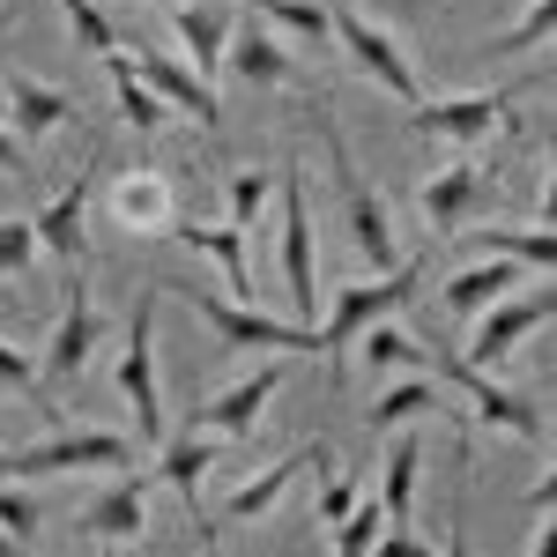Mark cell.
Listing matches in <instances>:
<instances>
[{
  "label": "cell",
  "mask_w": 557,
  "mask_h": 557,
  "mask_svg": "<svg viewBox=\"0 0 557 557\" xmlns=\"http://www.w3.org/2000/svg\"><path fill=\"white\" fill-rule=\"evenodd\" d=\"M0 120H8V75H0Z\"/></svg>",
  "instance_id": "cell-47"
},
{
  "label": "cell",
  "mask_w": 557,
  "mask_h": 557,
  "mask_svg": "<svg viewBox=\"0 0 557 557\" xmlns=\"http://www.w3.org/2000/svg\"><path fill=\"white\" fill-rule=\"evenodd\" d=\"M483 178H491L483 164H454V172H438V178L424 186V215L438 223V231H454V223H461V215L475 209V194H483Z\"/></svg>",
  "instance_id": "cell-26"
},
{
  "label": "cell",
  "mask_w": 557,
  "mask_h": 557,
  "mask_svg": "<svg viewBox=\"0 0 557 557\" xmlns=\"http://www.w3.org/2000/svg\"><path fill=\"white\" fill-rule=\"evenodd\" d=\"M357 349H364V364H372V372H417V364H424V349L409 343V335H401L394 320L364 327V335H357Z\"/></svg>",
  "instance_id": "cell-31"
},
{
  "label": "cell",
  "mask_w": 557,
  "mask_h": 557,
  "mask_svg": "<svg viewBox=\"0 0 557 557\" xmlns=\"http://www.w3.org/2000/svg\"><path fill=\"white\" fill-rule=\"evenodd\" d=\"M149 528V475H120L112 491H97L83 506V535H104V543H141Z\"/></svg>",
  "instance_id": "cell-17"
},
{
  "label": "cell",
  "mask_w": 557,
  "mask_h": 557,
  "mask_svg": "<svg viewBox=\"0 0 557 557\" xmlns=\"http://www.w3.org/2000/svg\"><path fill=\"white\" fill-rule=\"evenodd\" d=\"M320 141H327V157H335V178H343V223H349V246L372 260V268H401V246H394V215H386V201L372 194V178L357 172V157H349L343 127L320 112Z\"/></svg>",
  "instance_id": "cell-1"
},
{
  "label": "cell",
  "mask_w": 557,
  "mask_h": 557,
  "mask_svg": "<svg viewBox=\"0 0 557 557\" xmlns=\"http://www.w3.org/2000/svg\"><path fill=\"white\" fill-rule=\"evenodd\" d=\"M528 557H557V520H543V535H535V550Z\"/></svg>",
  "instance_id": "cell-44"
},
{
  "label": "cell",
  "mask_w": 557,
  "mask_h": 557,
  "mask_svg": "<svg viewBox=\"0 0 557 557\" xmlns=\"http://www.w3.org/2000/svg\"><path fill=\"white\" fill-rule=\"evenodd\" d=\"M60 120H75L67 89L38 83V75H8V127L23 134V141H38V134H52Z\"/></svg>",
  "instance_id": "cell-22"
},
{
  "label": "cell",
  "mask_w": 557,
  "mask_h": 557,
  "mask_svg": "<svg viewBox=\"0 0 557 557\" xmlns=\"http://www.w3.org/2000/svg\"><path fill=\"white\" fill-rule=\"evenodd\" d=\"M550 38H557V0H528L513 30L483 45V60H513V52H535V45H550Z\"/></svg>",
  "instance_id": "cell-28"
},
{
  "label": "cell",
  "mask_w": 557,
  "mask_h": 557,
  "mask_svg": "<svg viewBox=\"0 0 557 557\" xmlns=\"http://www.w3.org/2000/svg\"><path fill=\"white\" fill-rule=\"evenodd\" d=\"M23 157H30V141H23V134L0 120V172H23Z\"/></svg>",
  "instance_id": "cell-41"
},
{
  "label": "cell",
  "mask_w": 557,
  "mask_h": 557,
  "mask_svg": "<svg viewBox=\"0 0 557 557\" xmlns=\"http://www.w3.org/2000/svg\"><path fill=\"white\" fill-rule=\"evenodd\" d=\"M134 67H141V83L157 89L172 112H194L201 127H215V120H223V104H215V83H209V75H194L186 60H164V52H149V45H141V52H134Z\"/></svg>",
  "instance_id": "cell-16"
},
{
  "label": "cell",
  "mask_w": 557,
  "mask_h": 557,
  "mask_svg": "<svg viewBox=\"0 0 557 557\" xmlns=\"http://www.w3.org/2000/svg\"><path fill=\"white\" fill-rule=\"evenodd\" d=\"M543 320H557V283H550V290H513L506 305H491V312L475 320L469 364H483V372H491V364H506V357H513Z\"/></svg>",
  "instance_id": "cell-11"
},
{
  "label": "cell",
  "mask_w": 557,
  "mask_h": 557,
  "mask_svg": "<svg viewBox=\"0 0 557 557\" xmlns=\"http://www.w3.org/2000/svg\"><path fill=\"white\" fill-rule=\"evenodd\" d=\"M157 298H164V290H149V298L134 305L127 349H120V394H127V409H134V438H141L149 454L164 446V386H157Z\"/></svg>",
  "instance_id": "cell-3"
},
{
  "label": "cell",
  "mask_w": 557,
  "mask_h": 557,
  "mask_svg": "<svg viewBox=\"0 0 557 557\" xmlns=\"http://www.w3.org/2000/svg\"><path fill=\"white\" fill-rule=\"evenodd\" d=\"M312 461H327V438H312V446H298L290 461H275V469H260L253 483H238V491H231V520H260V513H275V498L290 491V475L312 469Z\"/></svg>",
  "instance_id": "cell-23"
},
{
  "label": "cell",
  "mask_w": 557,
  "mask_h": 557,
  "mask_svg": "<svg viewBox=\"0 0 557 557\" xmlns=\"http://www.w3.org/2000/svg\"><path fill=\"white\" fill-rule=\"evenodd\" d=\"M335 52L343 60H357L372 83L386 89V97H401V104H424V83H417V67L401 60V45L386 38L380 23H364L357 8H335Z\"/></svg>",
  "instance_id": "cell-7"
},
{
  "label": "cell",
  "mask_w": 557,
  "mask_h": 557,
  "mask_svg": "<svg viewBox=\"0 0 557 557\" xmlns=\"http://www.w3.org/2000/svg\"><path fill=\"white\" fill-rule=\"evenodd\" d=\"M431 409H438V386L431 380H394L380 401H372V431H401L409 417H431Z\"/></svg>",
  "instance_id": "cell-29"
},
{
  "label": "cell",
  "mask_w": 557,
  "mask_h": 557,
  "mask_svg": "<svg viewBox=\"0 0 557 557\" xmlns=\"http://www.w3.org/2000/svg\"><path fill=\"white\" fill-rule=\"evenodd\" d=\"M112 215L127 223V231H164L172 223V178L164 172H120L112 178Z\"/></svg>",
  "instance_id": "cell-21"
},
{
  "label": "cell",
  "mask_w": 557,
  "mask_h": 557,
  "mask_svg": "<svg viewBox=\"0 0 557 557\" xmlns=\"http://www.w3.org/2000/svg\"><path fill=\"white\" fill-rule=\"evenodd\" d=\"M38 364H30V357H23V349L15 343H0V386H23V394H38Z\"/></svg>",
  "instance_id": "cell-38"
},
{
  "label": "cell",
  "mask_w": 557,
  "mask_h": 557,
  "mask_svg": "<svg viewBox=\"0 0 557 557\" xmlns=\"http://www.w3.org/2000/svg\"><path fill=\"white\" fill-rule=\"evenodd\" d=\"M357 506H364V491H357V475H327V491H320V528H343L349 513H357Z\"/></svg>",
  "instance_id": "cell-36"
},
{
  "label": "cell",
  "mask_w": 557,
  "mask_h": 557,
  "mask_svg": "<svg viewBox=\"0 0 557 557\" xmlns=\"http://www.w3.org/2000/svg\"><path fill=\"white\" fill-rule=\"evenodd\" d=\"M0 557H23V543H15V535H8V528H0Z\"/></svg>",
  "instance_id": "cell-46"
},
{
  "label": "cell",
  "mask_w": 557,
  "mask_h": 557,
  "mask_svg": "<svg viewBox=\"0 0 557 557\" xmlns=\"http://www.w3.org/2000/svg\"><path fill=\"white\" fill-rule=\"evenodd\" d=\"M513 290H520V260H506V253H483L475 268H454V275H446L438 305H446L454 320H483L491 305H506Z\"/></svg>",
  "instance_id": "cell-14"
},
{
  "label": "cell",
  "mask_w": 557,
  "mask_h": 557,
  "mask_svg": "<svg viewBox=\"0 0 557 557\" xmlns=\"http://www.w3.org/2000/svg\"><path fill=\"white\" fill-rule=\"evenodd\" d=\"M283 380H290V357L275 349L260 372H246V380L223 386V394H209V401L194 409V431H215V438H246V431L268 417V401L283 394Z\"/></svg>",
  "instance_id": "cell-8"
},
{
  "label": "cell",
  "mask_w": 557,
  "mask_h": 557,
  "mask_svg": "<svg viewBox=\"0 0 557 557\" xmlns=\"http://www.w3.org/2000/svg\"><path fill=\"white\" fill-rule=\"evenodd\" d=\"M283 283H290V312H298L305 327H320V246H312L305 164L283 172Z\"/></svg>",
  "instance_id": "cell-5"
},
{
  "label": "cell",
  "mask_w": 557,
  "mask_h": 557,
  "mask_svg": "<svg viewBox=\"0 0 557 557\" xmlns=\"http://www.w3.org/2000/svg\"><path fill=\"white\" fill-rule=\"evenodd\" d=\"M186 238V253H201L223 268V283H231V298L246 305L253 298V253H246V223H186L178 231Z\"/></svg>",
  "instance_id": "cell-20"
},
{
  "label": "cell",
  "mask_w": 557,
  "mask_h": 557,
  "mask_svg": "<svg viewBox=\"0 0 557 557\" xmlns=\"http://www.w3.org/2000/svg\"><path fill=\"white\" fill-rule=\"evenodd\" d=\"M461 491H469V483H454V520H446V557H475V550H469V513H461Z\"/></svg>",
  "instance_id": "cell-40"
},
{
  "label": "cell",
  "mask_w": 557,
  "mask_h": 557,
  "mask_svg": "<svg viewBox=\"0 0 557 557\" xmlns=\"http://www.w3.org/2000/svg\"><path fill=\"white\" fill-rule=\"evenodd\" d=\"M543 223L557 231V157H550V178H543Z\"/></svg>",
  "instance_id": "cell-43"
},
{
  "label": "cell",
  "mask_w": 557,
  "mask_h": 557,
  "mask_svg": "<svg viewBox=\"0 0 557 557\" xmlns=\"http://www.w3.org/2000/svg\"><path fill=\"white\" fill-rule=\"evenodd\" d=\"M275 186H283V178H268V172H231V223H246V231H253Z\"/></svg>",
  "instance_id": "cell-35"
},
{
  "label": "cell",
  "mask_w": 557,
  "mask_h": 557,
  "mask_svg": "<svg viewBox=\"0 0 557 557\" xmlns=\"http://www.w3.org/2000/svg\"><path fill=\"white\" fill-rule=\"evenodd\" d=\"M112 557H120V550H112Z\"/></svg>",
  "instance_id": "cell-50"
},
{
  "label": "cell",
  "mask_w": 557,
  "mask_h": 557,
  "mask_svg": "<svg viewBox=\"0 0 557 557\" xmlns=\"http://www.w3.org/2000/svg\"><path fill=\"white\" fill-rule=\"evenodd\" d=\"M215 446H223L215 431H186V438H164V446H157V475H164L178 498H186V513H201V491H209Z\"/></svg>",
  "instance_id": "cell-19"
},
{
  "label": "cell",
  "mask_w": 557,
  "mask_h": 557,
  "mask_svg": "<svg viewBox=\"0 0 557 557\" xmlns=\"http://www.w3.org/2000/svg\"><path fill=\"white\" fill-rule=\"evenodd\" d=\"M164 8H194V0H164Z\"/></svg>",
  "instance_id": "cell-48"
},
{
  "label": "cell",
  "mask_w": 557,
  "mask_h": 557,
  "mask_svg": "<svg viewBox=\"0 0 557 557\" xmlns=\"http://www.w3.org/2000/svg\"><path fill=\"white\" fill-rule=\"evenodd\" d=\"M172 23H178V45H186V67L194 75H223V60H231V30H238V15L231 8H172Z\"/></svg>",
  "instance_id": "cell-18"
},
{
  "label": "cell",
  "mask_w": 557,
  "mask_h": 557,
  "mask_svg": "<svg viewBox=\"0 0 557 557\" xmlns=\"http://www.w3.org/2000/svg\"><path fill=\"white\" fill-rule=\"evenodd\" d=\"M513 97H520V83L475 89V97H438V104H409V127L431 134V141H483V134L513 112Z\"/></svg>",
  "instance_id": "cell-12"
},
{
  "label": "cell",
  "mask_w": 557,
  "mask_h": 557,
  "mask_svg": "<svg viewBox=\"0 0 557 557\" xmlns=\"http://www.w3.org/2000/svg\"><path fill=\"white\" fill-rule=\"evenodd\" d=\"M253 15H260V23H275L283 38L312 45V52L335 45V8H327V0H253Z\"/></svg>",
  "instance_id": "cell-25"
},
{
  "label": "cell",
  "mask_w": 557,
  "mask_h": 557,
  "mask_svg": "<svg viewBox=\"0 0 557 557\" xmlns=\"http://www.w3.org/2000/svg\"><path fill=\"white\" fill-rule=\"evenodd\" d=\"M97 335H104V312H97V298H89V268H75V283H67V312H60L52 343H45V380L75 386L89 372V357H97Z\"/></svg>",
  "instance_id": "cell-9"
},
{
  "label": "cell",
  "mask_w": 557,
  "mask_h": 557,
  "mask_svg": "<svg viewBox=\"0 0 557 557\" xmlns=\"http://www.w3.org/2000/svg\"><path fill=\"white\" fill-rule=\"evenodd\" d=\"M223 75H238V83H253V89H283L298 67H290V52H283V30L260 23V15H246V23L231 30V60H223Z\"/></svg>",
  "instance_id": "cell-15"
},
{
  "label": "cell",
  "mask_w": 557,
  "mask_h": 557,
  "mask_svg": "<svg viewBox=\"0 0 557 557\" xmlns=\"http://www.w3.org/2000/svg\"><path fill=\"white\" fill-rule=\"evenodd\" d=\"M38 223H30V215H0V283H8V275H23V268H30V260H38Z\"/></svg>",
  "instance_id": "cell-34"
},
{
  "label": "cell",
  "mask_w": 557,
  "mask_h": 557,
  "mask_svg": "<svg viewBox=\"0 0 557 557\" xmlns=\"http://www.w3.org/2000/svg\"><path fill=\"white\" fill-rule=\"evenodd\" d=\"M438 380L454 386V394H469L483 424H506L513 438H543V417H535V401H520V394H506V386L491 380L483 364H469V357H438Z\"/></svg>",
  "instance_id": "cell-13"
},
{
  "label": "cell",
  "mask_w": 557,
  "mask_h": 557,
  "mask_svg": "<svg viewBox=\"0 0 557 557\" xmlns=\"http://www.w3.org/2000/svg\"><path fill=\"white\" fill-rule=\"evenodd\" d=\"M0 528H8L15 543H23V535H38V506H30L23 491H8V483H0Z\"/></svg>",
  "instance_id": "cell-37"
},
{
  "label": "cell",
  "mask_w": 557,
  "mask_h": 557,
  "mask_svg": "<svg viewBox=\"0 0 557 557\" xmlns=\"http://www.w3.org/2000/svg\"><path fill=\"white\" fill-rule=\"evenodd\" d=\"M0 8H8V0H0Z\"/></svg>",
  "instance_id": "cell-49"
},
{
  "label": "cell",
  "mask_w": 557,
  "mask_h": 557,
  "mask_svg": "<svg viewBox=\"0 0 557 557\" xmlns=\"http://www.w3.org/2000/svg\"><path fill=\"white\" fill-rule=\"evenodd\" d=\"M60 15H67V30H75L83 52H97V60H104V52H120V30H112V15H104L97 0H60Z\"/></svg>",
  "instance_id": "cell-32"
},
{
  "label": "cell",
  "mask_w": 557,
  "mask_h": 557,
  "mask_svg": "<svg viewBox=\"0 0 557 557\" xmlns=\"http://www.w3.org/2000/svg\"><path fill=\"white\" fill-rule=\"evenodd\" d=\"M380 535H386V506H380V498H364V506L335 528V557H372V550H380Z\"/></svg>",
  "instance_id": "cell-33"
},
{
  "label": "cell",
  "mask_w": 557,
  "mask_h": 557,
  "mask_svg": "<svg viewBox=\"0 0 557 557\" xmlns=\"http://www.w3.org/2000/svg\"><path fill=\"white\" fill-rule=\"evenodd\" d=\"M475 246L483 253H506V260H520V268H557V231H475Z\"/></svg>",
  "instance_id": "cell-30"
},
{
  "label": "cell",
  "mask_w": 557,
  "mask_h": 557,
  "mask_svg": "<svg viewBox=\"0 0 557 557\" xmlns=\"http://www.w3.org/2000/svg\"><path fill=\"white\" fill-rule=\"evenodd\" d=\"M75 469H134V438H120V431H60L45 446L0 454V475H75Z\"/></svg>",
  "instance_id": "cell-6"
},
{
  "label": "cell",
  "mask_w": 557,
  "mask_h": 557,
  "mask_svg": "<svg viewBox=\"0 0 557 557\" xmlns=\"http://www.w3.org/2000/svg\"><path fill=\"white\" fill-rule=\"evenodd\" d=\"M386 15H417V0H380Z\"/></svg>",
  "instance_id": "cell-45"
},
{
  "label": "cell",
  "mask_w": 557,
  "mask_h": 557,
  "mask_svg": "<svg viewBox=\"0 0 557 557\" xmlns=\"http://www.w3.org/2000/svg\"><path fill=\"white\" fill-rule=\"evenodd\" d=\"M104 75H112V89H120V120L141 134H157L164 120H172V104L157 97V89L141 83V67H134V52H104Z\"/></svg>",
  "instance_id": "cell-24"
},
{
  "label": "cell",
  "mask_w": 557,
  "mask_h": 557,
  "mask_svg": "<svg viewBox=\"0 0 557 557\" xmlns=\"http://www.w3.org/2000/svg\"><path fill=\"white\" fill-rule=\"evenodd\" d=\"M417 469H424V446L401 438L386 454V475H380V506H386V528H409V506H417Z\"/></svg>",
  "instance_id": "cell-27"
},
{
  "label": "cell",
  "mask_w": 557,
  "mask_h": 557,
  "mask_svg": "<svg viewBox=\"0 0 557 557\" xmlns=\"http://www.w3.org/2000/svg\"><path fill=\"white\" fill-rule=\"evenodd\" d=\"M528 506H535V513H557V469L528 483Z\"/></svg>",
  "instance_id": "cell-42"
},
{
  "label": "cell",
  "mask_w": 557,
  "mask_h": 557,
  "mask_svg": "<svg viewBox=\"0 0 557 557\" xmlns=\"http://www.w3.org/2000/svg\"><path fill=\"white\" fill-rule=\"evenodd\" d=\"M97 178H104V141H89V149H83V172H75L38 215H30V223H38V238H45V246H52L60 260H67V268H89V260H83V215H89V194H97Z\"/></svg>",
  "instance_id": "cell-10"
},
{
  "label": "cell",
  "mask_w": 557,
  "mask_h": 557,
  "mask_svg": "<svg viewBox=\"0 0 557 557\" xmlns=\"http://www.w3.org/2000/svg\"><path fill=\"white\" fill-rule=\"evenodd\" d=\"M372 557H431V543L417 535V528H386V535H380V550H372Z\"/></svg>",
  "instance_id": "cell-39"
},
{
  "label": "cell",
  "mask_w": 557,
  "mask_h": 557,
  "mask_svg": "<svg viewBox=\"0 0 557 557\" xmlns=\"http://www.w3.org/2000/svg\"><path fill=\"white\" fill-rule=\"evenodd\" d=\"M417 275H424V260H401V268L372 275V283H349V290H335V305H327V327H320V349L343 364V349H357V335H364V327H380V320H394V312H401V298L417 290Z\"/></svg>",
  "instance_id": "cell-2"
},
{
  "label": "cell",
  "mask_w": 557,
  "mask_h": 557,
  "mask_svg": "<svg viewBox=\"0 0 557 557\" xmlns=\"http://www.w3.org/2000/svg\"><path fill=\"white\" fill-rule=\"evenodd\" d=\"M186 298L201 320L215 327V343L223 349H283V357H298V349H320V327H305V320H268L260 305H238V298H215V290H172Z\"/></svg>",
  "instance_id": "cell-4"
}]
</instances>
